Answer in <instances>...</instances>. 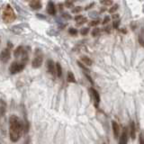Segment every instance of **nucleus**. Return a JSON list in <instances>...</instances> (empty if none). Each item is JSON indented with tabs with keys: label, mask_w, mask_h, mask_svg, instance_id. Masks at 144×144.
Here are the masks:
<instances>
[{
	"label": "nucleus",
	"mask_w": 144,
	"mask_h": 144,
	"mask_svg": "<svg viewBox=\"0 0 144 144\" xmlns=\"http://www.w3.org/2000/svg\"><path fill=\"white\" fill-rule=\"evenodd\" d=\"M9 124L10 140L13 142H16L20 138L21 133L24 131V122L21 121L16 115H11L9 118Z\"/></svg>",
	"instance_id": "obj_1"
},
{
	"label": "nucleus",
	"mask_w": 144,
	"mask_h": 144,
	"mask_svg": "<svg viewBox=\"0 0 144 144\" xmlns=\"http://www.w3.org/2000/svg\"><path fill=\"white\" fill-rule=\"evenodd\" d=\"M15 14L14 12V9L12 8L10 5H6L5 7V10L3 12V15L2 18L6 23H11L13 21L15 20Z\"/></svg>",
	"instance_id": "obj_2"
},
{
	"label": "nucleus",
	"mask_w": 144,
	"mask_h": 144,
	"mask_svg": "<svg viewBox=\"0 0 144 144\" xmlns=\"http://www.w3.org/2000/svg\"><path fill=\"white\" fill-rule=\"evenodd\" d=\"M24 67H25V64L23 63V62H20V63L13 62L11 64V66L9 67V71H10L11 74H16L18 72L22 71L24 69Z\"/></svg>",
	"instance_id": "obj_3"
},
{
	"label": "nucleus",
	"mask_w": 144,
	"mask_h": 144,
	"mask_svg": "<svg viewBox=\"0 0 144 144\" xmlns=\"http://www.w3.org/2000/svg\"><path fill=\"white\" fill-rule=\"evenodd\" d=\"M89 92H90L93 99H94V101H95V106H96V107H98V104H99V102H100V96H99V93H98L95 88H93V87L89 88Z\"/></svg>",
	"instance_id": "obj_4"
},
{
	"label": "nucleus",
	"mask_w": 144,
	"mask_h": 144,
	"mask_svg": "<svg viewBox=\"0 0 144 144\" xmlns=\"http://www.w3.org/2000/svg\"><path fill=\"white\" fill-rule=\"evenodd\" d=\"M47 68H48V71L52 75L55 76L57 74V72H56V64L53 62V60H52V59L47 60Z\"/></svg>",
	"instance_id": "obj_5"
},
{
	"label": "nucleus",
	"mask_w": 144,
	"mask_h": 144,
	"mask_svg": "<svg viewBox=\"0 0 144 144\" xmlns=\"http://www.w3.org/2000/svg\"><path fill=\"white\" fill-rule=\"evenodd\" d=\"M10 56H11V52H10V50L8 48H6L5 50H3L2 52H1V60L3 62L6 63L9 59H10Z\"/></svg>",
	"instance_id": "obj_6"
},
{
	"label": "nucleus",
	"mask_w": 144,
	"mask_h": 144,
	"mask_svg": "<svg viewBox=\"0 0 144 144\" xmlns=\"http://www.w3.org/2000/svg\"><path fill=\"white\" fill-rule=\"evenodd\" d=\"M42 60H43V57L41 55H38L33 59V60L32 61V66L34 69H38L40 68L42 64Z\"/></svg>",
	"instance_id": "obj_7"
},
{
	"label": "nucleus",
	"mask_w": 144,
	"mask_h": 144,
	"mask_svg": "<svg viewBox=\"0 0 144 144\" xmlns=\"http://www.w3.org/2000/svg\"><path fill=\"white\" fill-rule=\"evenodd\" d=\"M112 127H113V133H114V136L115 139H117L119 137L120 134V126L118 124V122L115 121L112 122Z\"/></svg>",
	"instance_id": "obj_8"
},
{
	"label": "nucleus",
	"mask_w": 144,
	"mask_h": 144,
	"mask_svg": "<svg viewBox=\"0 0 144 144\" xmlns=\"http://www.w3.org/2000/svg\"><path fill=\"white\" fill-rule=\"evenodd\" d=\"M127 142H128V129L126 127H124L123 131L122 133L119 144H127Z\"/></svg>",
	"instance_id": "obj_9"
},
{
	"label": "nucleus",
	"mask_w": 144,
	"mask_h": 144,
	"mask_svg": "<svg viewBox=\"0 0 144 144\" xmlns=\"http://www.w3.org/2000/svg\"><path fill=\"white\" fill-rule=\"evenodd\" d=\"M47 12L52 15H54L56 14V7H55V5L52 1H50L48 3V6H47Z\"/></svg>",
	"instance_id": "obj_10"
},
{
	"label": "nucleus",
	"mask_w": 144,
	"mask_h": 144,
	"mask_svg": "<svg viewBox=\"0 0 144 144\" xmlns=\"http://www.w3.org/2000/svg\"><path fill=\"white\" fill-rule=\"evenodd\" d=\"M30 6L33 9L38 10V9L41 8V1H39V0H33V1H31L30 2Z\"/></svg>",
	"instance_id": "obj_11"
},
{
	"label": "nucleus",
	"mask_w": 144,
	"mask_h": 144,
	"mask_svg": "<svg viewBox=\"0 0 144 144\" xmlns=\"http://www.w3.org/2000/svg\"><path fill=\"white\" fill-rule=\"evenodd\" d=\"M130 129H131V137L133 140H135L136 138V127H135V123H134V122H131V123H130Z\"/></svg>",
	"instance_id": "obj_12"
},
{
	"label": "nucleus",
	"mask_w": 144,
	"mask_h": 144,
	"mask_svg": "<svg viewBox=\"0 0 144 144\" xmlns=\"http://www.w3.org/2000/svg\"><path fill=\"white\" fill-rule=\"evenodd\" d=\"M23 52H24V50H23V46H18L17 48L15 50V52H14V55H15V58L22 57V55H23Z\"/></svg>",
	"instance_id": "obj_13"
},
{
	"label": "nucleus",
	"mask_w": 144,
	"mask_h": 144,
	"mask_svg": "<svg viewBox=\"0 0 144 144\" xmlns=\"http://www.w3.org/2000/svg\"><path fill=\"white\" fill-rule=\"evenodd\" d=\"M81 60L86 64V65H87V66H91V65L93 64L92 59H91L90 58L86 57V56H83V57H81Z\"/></svg>",
	"instance_id": "obj_14"
},
{
	"label": "nucleus",
	"mask_w": 144,
	"mask_h": 144,
	"mask_svg": "<svg viewBox=\"0 0 144 144\" xmlns=\"http://www.w3.org/2000/svg\"><path fill=\"white\" fill-rule=\"evenodd\" d=\"M68 81L69 83H76V78H75V76L74 74L71 72V71H69L68 72Z\"/></svg>",
	"instance_id": "obj_15"
},
{
	"label": "nucleus",
	"mask_w": 144,
	"mask_h": 144,
	"mask_svg": "<svg viewBox=\"0 0 144 144\" xmlns=\"http://www.w3.org/2000/svg\"><path fill=\"white\" fill-rule=\"evenodd\" d=\"M139 42L144 48V30H141L140 33L139 35Z\"/></svg>",
	"instance_id": "obj_16"
},
{
	"label": "nucleus",
	"mask_w": 144,
	"mask_h": 144,
	"mask_svg": "<svg viewBox=\"0 0 144 144\" xmlns=\"http://www.w3.org/2000/svg\"><path fill=\"white\" fill-rule=\"evenodd\" d=\"M56 72H57L58 77L60 78L62 75V68H61V65L59 63H56Z\"/></svg>",
	"instance_id": "obj_17"
},
{
	"label": "nucleus",
	"mask_w": 144,
	"mask_h": 144,
	"mask_svg": "<svg viewBox=\"0 0 144 144\" xmlns=\"http://www.w3.org/2000/svg\"><path fill=\"white\" fill-rule=\"evenodd\" d=\"M1 116H3V115L5 114V112H6V104L3 101V100H1Z\"/></svg>",
	"instance_id": "obj_18"
},
{
	"label": "nucleus",
	"mask_w": 144,
	"mask_h": 144,
	"mask_svg": "<svg viewBox=\"0 0 144 144\" xmlns=\"http://www.w3.org/2000/svg\"><path fill=\"white\" fill-rule=\"evenodd\" d=\"M99 33H100V29L99 28H94L93 29V31H92V33H91L92 36H94V37L97 36Z\"/></svg>",
	"instance_id": "obj_19"
},
{
	"label": "nucleus",
	"mask_w": 144,
	"mask_h": 144,
	"mask_svg": "<svg viewBox=\"0 0 144 144\" xmlns=\"http://www.w3.org/2000/svg\"><path fill=\"white\" fill-rule=\"evenodd\" d=\"M24 122V133H28V131H29V122H28V121L25 119V121L23 122Z\"/></svg>",
	"instance_id": "obj_20"
},
{
	"label": "nucleus",
	"mask_w": 144,
	"mask_h": 144,
	"mask_svg": "<svg viewBox=\"0 0 144 144\" xmlns=\"http://www.w3.org/2000/svg\"><path fill=\"white\" fill-rule=\"evenodd\" d=\"M88 32H89V28H88V27H86V28H82V29H81L80 33L82 35H86Z\"/></svg>",
	"instance_id": "obj_21"
},
{
	"label": "nucleus",
	"mask_w": 144,
	"mask_h": 144,
	"mask_svg": "<svg viewBox=\"0 0 144 144\" xmlns=\"http://www.w3.org/2000/svg\"><path fill=\"white\" fill-rule=\"evenodd\" d=\"M77 64H78V66L80 67L81 69H84L85 71H89V69H87V68H86V66H85V65H83V63H81L80 61H77Z\"/></svg>",
	"instance_id": "obj_22"
},
{
	"label": "nucleus",
	"mask_w": 144,
	"mask_h": 144,
	"mask_svg": "<svg viewBox=\"0 0 144 144\" xmlns=\"http://www.w3.org/2000/svg\"><path fill=\"white\" fill-rule=\"evenodd\" d=\"M69 33L71 35H77L78 34V30L75 28H70L69 30Z\"/></svg>",
	"instance_id": "obj_23"
},
{
	"label": "nucleus",
	"mask_w": 144,
	"mask_h": 144,
	"mask_svg": "<svg viewBox=\"0 0 144 144\" xmlns=\"http://www.w3.org/2000/svg\"><path fill=\"white\" fill-rule=\"evenodd\" d=\"M118 9V5H114V6H112L111 8L109 9V13H111V14H113V13H114L116 10Z\"/></svg>",
	"instance_id": "obj_24"
},
{
	"label": "nucleus",
	"mask_w": 144,
	"mask_h": 144,
	"mask_svg": "<svg viewBox=\"0 0 144 144\" xmlns=\"http://www.w3.org/2000/svg\"><path fill=\"white\" fill-rule=\"evenodd\" d=\"M99 23H100V20H95V21L90 22V23H89V25H90V26H96V25H97Z\"/></svg>",
	"instance_id": "obj_25"
},
{
	"label": "nucleus",
	"mask_w": 144,
	"mask_h": 144,
	"mask_svg": "<svg viewBox=\"0 0 144 144\" xmlns=\"http://www.w3.org/2000/svg\"><path fill=\"white\" fill-rule=\"evenodd\" d=\"M65 6L68 7V8L72 7V6H73V2H71V1H66V2H65Z\"/></svg>",
	"instance_id": "obj_26"
},
{
	"label": "nucleus",
	"mask_w": 144,
	"mask_h": 144,
	"mask_svg": "<svg viewBox=\"0 0 144 144\" xmlns=\"http://www.w3.org/2000/svg\"><path fill=\"white\" fill-rule=\"evenodd\" d=\"M81 10H82V7H81V6H77V7H75V8L72 10V13H73V14H77V13L80 12Z\"/></svg>",
	"instance_id": "obj_27"
},
{
	"label": "nucleus",
	"mask_w": 144,
	"mask_h": 144,
	"mask_svg": "<svg viewBox=\"0 0 144 144\" xmlns=\"http://www.w3.org/2000/svg\"><path fill=\"white\" fill-rule=\"evenodd\" d=\"M119 23H120V21H119V20H114V23H113V26H114V28H115V29L118 28V26H119Z\"/></svg>",
	"instance_id": "obj_28"
},
{
	"label": "nucleus",
	"mask_w": 144,
	"mask_h": 144,
	"mask_svg": "<svg viewBox=\"0 0 144 144\" xmlns=\"http://www.w3.org/2000/svg\"><path fill=\"white\" fill-rule=\"evenodd\" d=\"M86 22V18H83L81 21H79V22L77 23V26H80V25H82L83 23H85Z\"/></svg>",
	"instance_id": "obj_29"
},
{
	"label": "nucleus",
	"mask_w": 144,
	"mask_h": 144,
	"mask_svg": "<svg viewBox=\"0 0 144 144\" xmlns=\"http://www.w3.org/2000/svg\"><path fill=\"white\" fill-rule=\"evenodd\" d=\"M101 4H103L104 6H110L113 4V1H101Z\"/></svg>",
	"instance_id": "obj_30"
},
{
	"label": "nucleus",
	"mask_w": 144,
	"mask_h": 144,
	"mask_svg": "<svg viewBox=\"0 0 144 144\" xmlns=\"http://www.w3.org/2000/svg\"><path fill=\"white\" fill-rule=\"evenodd\" d=\"M85 76H86V78L88 79V81H89V82H90V83H91L92 85H94V81H93V79H92V78H91V77H90V76L88 75V74H86V72H85Z\"/></svg>",
	"instance_id": "obj_31"
},
{
	"label": "nucleus",
	"mask_w": 144,
	"mask_h": 144,
	"mask_svg": "<svg viewBox=\"0 0 144 144\" xmlns=\"http://www.w3.org/2000/svg\"><path fill=\"white\" fill-rule=\"evenodd\" d=\"M110 19H111V18H110V16L106 15V16H105V17L104 18V21H103V24H105V23H108V22L110 21Z\"/></svg>",
	"instance_id": "obj_32"
},
{
	"label": "nucleus",
	"mask_w": 144,
	"mask_h": 144,
	"mask_svg": "<svg viewBox=\"0 0 144 144\" xmlns=\"http://www.w3.org/2000/svg\"><path fill=\"white\" fill-rule=\"evenodd\" d=\"M62 17L65 18V19H71V15H69L68 13H63Z\"/></svg>",
	"instance_id": "obj_33"
},
{
	"label": "nucleus",
	"mask_w": 144,
	"mask_h": 144,
	"mask_svg": "<svg viewBox=\"0 0 144 144\" xmlns=\"http://www.w3.org/2000/svg\"><path fill=\"white\" fill-rule=\"evenodd\" d=\"M89 16H90V17H92V18L97 17L98 14L96 13V12H92V13H90V14H89Z\"/></svg>",
	"instance_id": "obj_34"
},
{
	"label": "nucleus",
	"mask_w": 144,
	"mask_h": 144,
	"mask_svg": "<svg viewBox=\"0 0 144 144\" xmlns=\"http://www.w3.org/2000/svg\"><path fill=\"white\" fill-rule=\"evenodd\" d=\"M139 141H140V144H144V140H143V136H142V134H140Z\"/></svg>",
	"instance_id": "obj_35"
},
{
	"label": "nucleus",
	"mask_w": 144,
	"mask_h": 144,
	"mask_svg": "<svg viewBox=\"0 0 144 144\" xmlns=\"http://www.w3.org/2000/svg\"><path fill=\"white\" fill-rule=\"evenodd\" d=\"M83 18H84V17H83L82 15H76V16H75V20H76V21H81Z\"/></svg>",
	"instance_id": "obj_36"
},
{
	"label": "nucleus",
	"mask_w": 144,
	"mask_h": 144,
	"mask_svg": "<svg viewBox=\"0 0 144 144\" xmlns=\"http://www.w3.org/2000/svg\"><path fill=\"white\" fill-rule=\"evenodd\" d=\"M37 17L41 18V19H46V16L43 15H40V14H37Z\"/></svg>",
	"instance_id": "obj_37"
},
{
	"label": "nucleus",
	"mask_w": 144,
	"mask_h": 144,
	"mask_svg": "<svg viewBox=\"0 0 144 144\" xmlns=\"http://www.w3.org/2000/svg\"><path fill=\"white\" fill-rule=\"evenodd\" d=\"M95 6V3H91V4L89 5V6H86V8H85V9H86V10H88L89 8H91V7H93V6Z\"/></svg>",
	"instance_id": "obj_38"
},
{
	"label": "nucleus",
	"mask_w": 144,
	"mask_h": 144,
	"mask_svg": "<svg viewBox=\"0 0 144 144\" xmlns=\"http://www.w3.org/2000/svg\"><path fill=\"white\" fill-rule=\"evenodd\" d=\"M113 18H114V20H115V19L119 18V15H113Z\"/></svg>",
	"instance_id": "obj_39"
},
{
	"label": "nucleus",
	"mask_w": 144,
	"mask_h": 144,
	"mask_svg": "<svg viewBox=\"0 0 144 144\" xmlns=\"http://www.w3.org/2000/svg\"><path fill=\"white\" fill-rule=\"evenodd\" d=\"M110 27H105V29H104V31L105 32H108V33H110Z\"/></svg>",
	"instance_id": "obj_40"
},
{
	"label": "nucleus",
	"mask_w": 144,
	"mask_h": 144,
	"mask_svg": "<svg viewBox=\"0 0 144 144\" xmlns=\"http://www.w3.org/2000/svg\"><path fill=\"white\" fill-rule=\"evenodd\" d=\"M59 9L62 10V5H59Z\"/></svg>",
	"instance_id": "obj_41"
},
{
	"label": "nucleus",
	"mask_w": 144,
	"mask_h": 144,
	"mask_svg": "<svg viewBox=\"0 0 144 144\" xmlns=\"http://www.w3.org/2000/svg\"><path fill=\"white\" fill-rule=\"evenodd\" d=\"M103 144H105V143H103Z\"/></svg>",
	"instance_id": "obj_42"
}]
</instances>
